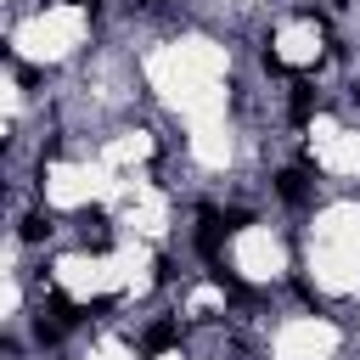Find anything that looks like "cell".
I'll return each instance as SVG.
<instances>
[{
  "instance_id": "obj_1",
  "label": "cell",
  "mask_w": 360,
  "mask_h": 360,
  "mask_svg": "<svg viewBox=\"0 0 360 360\" xmlns=\"http://www.w3.org/2000/svg\"><path fill=\"white\" fill-rule=\"evenodd\" d=\"M242 225H248V214H214V208H202V219H197V248H202V259H214L219 242H225L231 231H242Z\"/></svg>"
},
{
  "instance_id": "obj_2",
  "label": "cell",
  "mask_w": 360,
  "mask_h": 360,
  "mask_svg": "<svg viewBox=\"0 0 360 360\" xmlns=\"http://www.w3.org/2000/svg\"><path fill=\"white\" fill-rule=\"evenodd\" d=\"M79 315H84V309H73L62 292H51V298H45V309H39V338H45V343H56V338H62Z\"/></svg>"
},
{
  "instance_id": "obj_3",
  "label": "cell",
  "mask_w": 360,
  "mask_h": 360,
  "mask_svg": "<svg viewBox=\"0 0 360 360\" xmlns=\"http://www.w3.org/2000/svg\"><path fill=\"white\" fill-rule=\"evenodd\" d=\"M79 225H84V242H90L96 253L112 242V236H107V214H101V208H84V214H79Z\"/></svg>"
},
{
  "instance_id": "obj_4",
  "label": "cell",
  "mask_w": 360,
  "mask_h": 360,
  "mask_svg": "<svg viewBox=\"0 0 360 360\" xmlns=\"http://www.w3.org/2000/svg\"><path fill=\"white\" fill-rule=\"evenodd\" d=\"M276 191H281L287 202H304V197H309V186H304V169H287V174L276 180Z\"/></svg>"
},
{
  "instance_id": "obj_5",
  "label": "cell",
  "mask_w": 360,
  "mask_h": 360,
  "mask_svg": "<svg viewBox=\"0 0 360 360\" xmlns=\"http://www.w3.org/2000/svg\"><path fill=\"white\" fill-rule=\"evenodd\" d=\"M169 343H174V326H169V321H158V326L146 332V354H163Z\"/></svg>"
},
{
  "instance_id": "obj_6",
  "label": "cell",
  "mask_w": 360,
  "mask_h": 360,
  "mask_svg": "<svg viewBox=\"0 0 360 360\" xmlns=\"http://www.w3.org/2000/svg\"><path fill=\"white\" fill-rule=\"evenodd\" d=\"M309 112H315V90H309V84H298V90H292V118L304 124Z\"/></svg>"
},
{
  "instance_id": "obj_7",
  "label": "cell",
  "mask_w": 360,
  "mask_h": 360,
  "mask_svg": "<svg viewBox=\"0 0 360 360\" xmlns=\"http://www.w3.org/2000/svg\"><path fill=\"white\" fill-rule=\"evenodd\" d=\"M39 236H51V214H28L22 219V242H39Z\"/></svg>"
},
{
  "instance_id": "obj_8",
  "label": "cell",
  "mask_w": 360,
  "mask_h": 360,
  "mask_svg": "<svg viewBox=\"0 0 360 360\" xmlns=\"http://www.w3.org/2000/svg\"><path fill=\"white\" fill-rule=\"evenodd\" d=\"M73 6H96V0H73Z\"/></svg>"
}]
</instances>
